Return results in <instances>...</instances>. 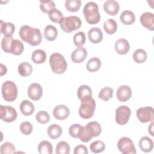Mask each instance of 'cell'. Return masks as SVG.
<instances>
[{
  "instance_id": "6da1fadb",
  "label": "cell",
  "mask_w": 154,
  "mask_h": 154,
  "mask_svg": "<svg viewBox=\"0 0 154 154\" xmlns=\"http://www.w3.org/2000/svg\"><path fill=\"white\" fill-rule=\"evenodd\" d=\"M19 35L22 40L32 46L38 45L42 40L41 31L28 25H23L19 30Z\"/></svg>"
},
{
  "instance_id": "7a4b0ae2",
  "label": "cell",
  "mask_w": 154,
  "mask_h": 154,
  "mask_svg": "<svg viewBox=\"0 0 154 154\" xmlns=\"http://www.w3.org/2000/svg\"><path fill=\"white\" fill-rule=\"evenodd\" d=\"M1 48L5 52L16 55H20L24 49L22 42L12 37H3L1 41Z\"/></svg>"
},
{
  "instance_id": "3957f363",
  "label": "cell",
  "mask_w": 154,
  "mask_h": 154,
  "mask_svg": "<svg viewBox=\"0 0 154 154\" xmlns=\"http://www.w3.org/2000/svg\"><path fill=\"white\" fill-rule=\"evenodd\" d=\"M83 14L89 24H96L100 21V15L99 12V7L94 2H88L85 5Z\"/></svg>"
},
{
  "instance_id": "277c9868",
  "label": "cell",
  "mask_w": 154,
  "mask_h": 154,
  "mask_svg": "<svg viewBox=\"0 0 154 154\" xmlns=\"http://www.w3.org/2000/svg\"><path fill=\"white\" fill-rule=\"evenodd\" d=\"M96 103L91 96L85 97L81 100V106L78 113L79 116L84 119H88L94 114Z\"/></svg>"
},
{
  "instance_id": "5b68a950",
  "label": "cell",
  "mask_w": 154,
  "mask_h": 154,
  "mask_svg": "<svg viewBox=\"0 0 154 154\" xmlns=\"http://www.w3.org/2000/svg\"><path fill=\"white\" fill-rule=\"evenodd\" d=\"M49 64L52 72L56 74H62L67 69V63L64 57L60 53H53L49 58Z\"/></svg>"
},
{
  "instance_id": "8992f818",
  "label": "cell",
  "mask_w": 154,
  "mask_h": 154,
  "mask_svg": "<svg viewBox=\"0 0 154 154\" xmlns=\"http://www.w3.org/2000/svg\"><path fill=\"white\" fill-rule=\"evenodd\" d=\"M82 24L81 19L76 16L64 17L60 22V27L66 32H71L78 29Z\"/></svg>"
},
{
  "instance_id": "52a82bcc",
  "label": "cell",
  "mask_w": 154,
  "mask_h": 154,
  "mask_svg": "<svg viewBox=\"0 0 154 154\" xmlns=\"http://www.w3.org/2000/svg\"><path fill=\"white\" fill-rule=\"evenodd\" d=\"M3 99L7 102H13L17 98V88L16 84L11 81H5L1 87Z\"/></svg>"
},
{
  "instance_id": "ba28073f",
  "label": "cell",
  "mask_w": 154,
  "mask_h": 154,
  "mask_svg": "<svg viewBox=\"0 0 154 154\" xmlns=\"http://www.w3.org/2000/svg\"><path fill=\"white\" fill-rule=\"evenodd\" d=\"M117 147L123 154H135L137 153L134 143L128 137L121 138L117 143Z\"/></svg>"
},
{
  "instance_id": "9c48e42d",
  "label": "cell",
  "mask_w": 154,
  "mask_h": 154,
  "mask_svg": "<svg viewBox=\"0 0 154 154\" xmlns=\"http://www.w3.org/2000/svg\"><path fill=\"white\" fill-rule=\"evenodd\" d=\"M131 114L130 108L125 105L118 107L116 111V121L120 125H124L128 123Z\"/></svg>"
},
{
  "instance_id": "30bf717a",
  "label": "cell",
  "mask_w": 154,
  "mask_h": 154,
  "mask_svg": "<svg viewBox=\"0 0 154 154\" xmlns=\"http://www.w3.org/2000/svg\"><path fill=\"white\" fill-rule=\"evenodd\" d=\"M17 116L16 109L10 106H0V117L4 122L10 123L14 122Z\"/></svg>"
},
{
  "instance_id": "8fae6325",
  "label": "cell",
  "mask_w": 154,
  "mask_h": 154,
  "mask_svg": "<svg viewBox=\"0 0 154 154\" xmlns=\"http://www.w3.org/2000/svg\"><path fill=\"white\" fill-rule=\"evenodd\" d=\"M154 109L151 106L141 107L137 111L136 115L141 123H147L153 120Z\"/></svg>"
},
{
  "instance_id": "7c38bea8",
  "label": "cell",
  "mask_w": 154,
  "mask_h": 154,
  "mask_svg": "<svg viewBox=\"0 0 154 154\" xmlns=\"http://www.w3.org/2000/svg\"><path fill=\"white\" fill-rule=\"evenodd\" d=\"M84 128L85 132L91 140L93 137H98L102 132L100 125L95 121L89 122L85 126H84Z\"/></svg>"
},
{
  "instance_id": "4fadbf2b",
  "label": "cell",
  "mask_w": 154,
  "mask_h": 154,
  "mask_svg": "<svg viewBox=\"0 0 154 154\" xmlns=\"http://www.w3.org/2000/svg\"><path fill=\"white\" fill-rule=\"evenodd\" d=\"M28 96L33 100H39L43 94V88L38 83H32L28 88Z\"/></svg>"
},
{
  "instance_id": "5bb4252c",
  "label": "cell",
  "mask_w": 154,
  "mask_h": 154,
  "mask_svg": "<svg viewBox=\"0 0 154 154\" xmlns=\"http://www.w3.org/2000/svg\"><path fill=\"white\" fill-rule=\"evenodd\" d=\"M141 24L147 29L154 30V15L152 13H143L140 18Z\"/></svg>"
},
{
  "instance_id": "9a60e30c",
  "label": "cell",
  "mask_w": 154,
  "mask_h": 154,
  "mask_svg": "<svg viewBox=\"0 0 154 154\" xmlns=\"http://www.w3.org/2000/svg\"><path fill=\"white\" fill-rule=\"evenodd\" d=\"M70 114L69 108L64 105H58L53 109L54 117L60 120H63L67 119Z\"/></svg>"
},
{
  "instance_id": "2e32d148",
  "label": "cell",
  "mask_w": 154,
  "mask_h": 154,
  "mask_svg": "<svg viewBox=\"0 0 154 154\" xmlns=\"http://www.w3.org/2000/svg\"><path fill=\"white\" fill-rule=\"evenodd\" d=\"M116 96L119 101L123 102H126L132 96V90L130 87L128 85H121L117 90Z\"/></svg>"
},
{
  "instance_id": "e0dca14e",
  "label": "cell",
  "mask_w": 154,
  "mask_h": 154,
  "mask_svg": "<svg viewBox=\"0 0 154 154\" xmlns=\"http://www.w3.org/2000/svg\"><path fill=\"white\" fill-rule=\"evenodd\" d=\"M87 56V51L84 47L80 46L75 49L71 54V60L73 63H80L84 61Z\"/></svg>"
},
{
  "instance_id": "ac0fdd59",
  "label": "cell",
  "mask_w": 154,
  "mask_h": 154,
  "mask_svg": "<svg viewBox=\"0 0 154 154\" xmlns=\"http://www.w3.org/2000/svg\"><path fill=\"white\" fill-rule=\"evenodd\" d=\"M104 11L111 16L116 15L120 8L119 4L114 0H108L105 1L103 5Z\"/></svg>"
},
{
  "instance_id": "d6986e66",
  "label": "cell",
  "mask_w": 154,
  "mask_h": 154,
  "mask_svg": "<svg viewBox=\"0 0 154 154\" xmlns=\"http://www.w3.org/2000/svg\"><path fill=\"white\" fill-rule=\"evenodd\" d=\"M130 48L128 41L123 38H119L114 44V49L116 52L120 55H125L128 53Z\"/></svg>"
},
{
  "instance_id": "ffe728a7",
  "label": "cell",
  "mask_w": 154,
  "mask_h": 154,
  "mask_svg": "<svg viewBox=\"0 0 154 154\" xmlns=\"http://www.w3.org/2000/svg\"><path fill=\"white\" fill-rule=\"evenodd\" d=\"M88 37L92 43H99L103 38V33L99 28L94 27L88 31Z\"/></svg>"
},
{
  "instance_id": "44dd1931",
  "label": "cell",
  "mask_w": 154,
  "mask_h": 154,
  "mask_svg": "<svg viewBox=\"0 0 154 154\" xmlns=\"http://www.w3.org/2000/svg\"><path fill=\"white\" fill-rule=\"evenodd\" d=\"M139 147L141 151L146 153L150 152L153 148V140L147 136L143 137L139 141Z\"/></svg>"
},
{
  "instance_id": "7402d4cb",
  "label": "cell",
  "mask_w": 154,
  "mask_h": 154,
  "mask_svg": "<svg viewBox=\"0 0 154 154\" xmlns=\"http://www.w3.org/2000/svg\"><path fill=\"white\" fill-rule=\"evenodd\" d=\"M35 107L32 102L28 100H23L20 105V111L21 113L25 116H31L34 111Z\"/></svg>"
},
{
  "instance_id": "603a6c76",
  "label": "cell",
  "mask_w": 154,
  "mask_h": 154,
  "mask_svg": "<svg viewBox=\"0 0 154 154\" xmlns=\"http://www.w3.org/2000/svg\"><path fill=\"white\" fill-rule=\"evenodd\" d=\"M15 31V26L11 22L1 20V32L5 37H12Z\"/></svg>"
},
{
  "instance_id": "cb8c5ba5",
  "label": "cell",
  "mask_w": 154,
  "mask_h": 154,
  "mask_svg": "<svg viewBox=\"0 0 154 154\" xmlns=\"http://www.w3.org/2000/svg\"><path fill=\"white\" fill-rule=\"evenodd\" d=\"M120 20L125 25H131L135 20V16L132 11L124 10L120 16Z\"/></svg>"
},
{
  "instance_id": "d4e9b609",
  "label": "cell",
  "mask_w": 154,
  "mask_h": 154,
  "mask_svg": "<svg viewBox=\"0 0 154 154\" xmlns=\"http://www.w3.org/2000/svg\"><path fill=\"white\" fill-rule=\"evenodd\" d=\"M47 133L49 137L52 139H57L62 134V129L61 126L57 124L50 125L47 129Z\"/></svg>"
},
{
  "instance_id": "484cf974",
  "label": "cell",
  "mask_w": 154,
  "mask_h": 154,
  "mask_svg": "<svg viewBox=\"0 0 154 154\" xmlns=\"http://www.w3.org/2000/svg\"><path fill=\"white\" fill-rule=\"evenodd\" d=\"M58 32L57 28L51 25H47L44 29V36L45 38L50 42L54 41L57 37Z\"/></svg>"
},
{
  "instance_id": "4316f807",
  "label": "cell",
  "mask_w": 154,
  "mask_h": 154,
  "mask_svg": "<svg viewBox=\"0 0 154 154\" xmlns=\"http://www.w3.org/2000/svg\"><path fill=\"white\" fill-rule=\"evenodd\" d=\"M31 59L32 61L35 64H42L46 61V54L42 49H37L32 52Z\"/></svg>"
},
{
  "instance_id": "83f0119b",
  "label": "cell",
  "mask_w": 154,
  "mask_h": 154,
  "mask_svg": "<svg viewBox=\"0 0 154 154\" xmlns=\"http://www.w3.org/2000/svg\"><path fill=\"white\" fill-rule=\"evenodd\" d=\"M103 28L108 34L112 35L117 29V23L113 19H108L104 22Z\"/></svg>"
},
{
  "instance_id": "f1b7e54d",
  "label": "cell",
  "mask_w": 154,
  "mask_h": 154,
  "mask_svg": "<svg viewBox=\"0 0 154 154\" xmlns=\"http://www.w3.org/2000/svg\"><path fill=\"white\" fill-rule=\"evenodd\" d=\"M101 66V61L99 58L93 57L90 58L87 64L86 68L88 71L91 72H94L97 71Z\"/></svg>"
},
{
  "instance_id": "f546056e",
  "label": "cell",
  "mask_w": 154,
  "mask_h": 154,
  "mask_svg": "<svg viewBox=\"0 0 154 154\" xmlns=\"http://www.w3.org/2000/svg\"><path fill=\"white\" fill-rule=\"evenodd\" d=\"M32 72V67L28 62L21 63L18 66V73L22 76H29Z\"/></svg>"
},
{
  "instance_id": "4dcf8cb0",
  "label": "cell",
  "mask_w": 154,
  "mask_h": 154,
  "mask_svg": "<svg viewBox=\"0 0 154 154\" xmlns=\"http://www.w3.org/2000/svg\"><path fill=\"white\" fill-rule=\"evenodd\" d=\"M38 152L40 154H51L52 153V146L46 140L41 141L38 146Z\"/></svg>"
},
{
  "instance_id": "1f68e13d",
  "label": "cell",
  "mask_w": 154,
  "mask_h": 154,
  "mask_svg": "<svg viewBox=\"0 0 154 154\" xmlns=\"http://www.w3.org/2000/svg\"><path fill=\"white\" fill-rule=\"evenodd\" d=\"M81 5L80 0H66L65 1V7L67 10L71 12H75L79 10Z\"/></svg>"
},
{
  "instance_id": "d6a6232c",
  "label": "cell",
  "mask_w": 154,
  "mask_h": 154,
  "mask_svg": "<svg viewBox=\"0 0 154 154\" xmlns=\"http://www.w3.org/2000/svg\"><path fill=\"white\" fill-rule=\"evenodd\" d=\"M147 57V53L144 50L142 49H138L134 52L132 58L137 63L141 64L146 60Z\"/></svg>"
},
{
  "instance_id": "836d02e7",
  "label": "cell",
  "mask_w": 154,
  "mask_h": 154,
  "mask_svg": "<svg viewBox=\"0 0 154 154\" xmlns=\"http://www.w3.org/2000/svg\"><path fill=\"white\" fill-rule=\"evenodd\" d=\"M77 96L79 99L80 100L87 96H92L91 89L88 85H82L78 88Z\"/></svg>"
},
{
  "instance_id": "e575fe53",
  "label": "cell",
  "mask_w": 154,
  "mask_h": 154,
  "mask_svg": "<svg viewBox=\"0 0 154 154\" xmlns=\"http://www.w3.org/2000/svg\"><path fill=\"white\" fill-rule=\"evenodd\" d=\"M90 149L93 153H99L102 152L105 150V145L103 141L97 140L93 141L90 144Z\"/></svg>"
},
{
  "instance_id": "d590c367",
  "label": "cell",
  "mask_w": 154,
  "mask_h": 154,
  "mask_svg": "<svg viewBox=\"0 0 154 154\" xmlns=\"http://www.w3.org/2000/svg\"><path fill=\"white\" fill-rule=\"evenodd\" d=\"M113 91L114 90L112 88L105 87L100 90L99 93V98L105 101H108L110 98L112 97Z\"/></svg>"
},
{
  "instance_id": "8d00e7d4",
  "label": "cell",
  "mask_w": 154,
  "mask_h": 154,
  "mask_svg": "<svg viewBox=\"0 0 154 154\" xmlns=\"http://www.w3.org/2000/svg\"><path fill=\"white\" fill-rule=\"evenodd\" d=\"M49 19L54 23H59L64 17L63 13L58 9L54 8L50 11L48 13Z\"/></svg>"
},
{
  "instance_id": "74e56055",
  "label": "cell",
  "mask_w": 154,
  "mask_h": 154,
  "mask_svg": "<svg viewBox=\"0 0 154 154\" xmlns=\"http://www.w3.org/2000/svg\"><path fill=\"white\" fill-rule=\"evenodd\" d=\"M57 154H69L70 153V146L64 141H60L56 146Z\"/></svg>"
},
{
  "instance_id": "f35d334b",
  "label": "cell",
  "mask_w": 154,
  "mask_h": 154,
  "mask_svg": "<svg viewBox=\"0 0 154 154\" xmlns=\"http://www.w3.org/2000/svg\"><path fill=\"white\" fill-rule=\"evenodd\" d=\"M40 8L42 11L45 13H49L50 11L55 8V4L53 1H40Z\"/></svg>"
},
{
  "instance_id": "ab89813d",
  "label": "cell",
  "mask_w": 154,
  "mask_h": 154,
  "mask_svg": "<svg viewBox=\"0 0 154 154\" xmlns=\"http://www.w3.org/2000/svg\"><path fill=\"white\" fill-rule=\"evenodd\" d=\"M73 43L75 46L80 47L84 45L85 42V35L84 32L79 31L76 33L73 36Z\"/></svg>"
},
{
  "instance_id": "60d3db41",
  "label": "cell",
  "mask_w": 154,
  "mask_h": 154,
  "mask_svg": "<svg viewBox=\"0 0 154 154\" xmlns=\"http://www.w3.org/2000/svg\"><path fill=\"white\" fill-rule=\"evenodd\" d=\"M15 152L14 146L10 142H5L1 146L0 152L2 154L13 153Z\"/></svg>"
},
{
  "instance_id": "b9f144b4",
  "label": "cell",
  "mask_w": 154,
  "mask_h": 154,
  "mask_svg": "<svg viewBox=\"0 0 154 154\" xmlns=\"http://www.w3.org/2000/svg\"><path fill=\"white\" fill-rule=\"evenodd\" d=\"M35 119L40 124H46L49 121L50 116L46 111H40L37 113Z\"/></svg>"
},
{
  "instance_id": "7bdbcfd3",
  "label": "cell",
  "mask_w": 154,
  "mask_h": 154,
  "mask_svg": "<svg viewBox=\"0 0 154 154\" xmlns=\"http://www.w3.org/2000/svg\"><path fill=\"white\" fill-rule=\"evenodd\" d=\"M32 125L29 122H23L20 125V131L24 135H30L32 132Z\"/></svg>"
},
{
  "instance_id": "ee69618b",
  "label": "cell",
  "mask_w": 154,
  "mask_h": 154,
  "mask_svg": "<svg viewBox=\"0 0 154 154\" xmlns=\"http://www.w3.org/2000/svg\"><path fill=\"white\" fill-rule=\"evenodd\" d=\"M82 126L79 124H73L71 125L69 129V132L71 137L76 138H78L80 130Z\"/></svg>"
},
{
  "instance_id": "f6af8a7d",
  "label": "cell",
  "mask_w": 154,
  "mask_h": 154,
  "mask_svg": "<svg viewBox=\"0 0 154 154\" xmlns=\"http://www.w3.org/2000/svg\"><path fill=\"white\" fill-rule=\"evenodd\" d=\"M88 153L87 148L85 146L79 144L76 146L73 151L74 154H87Z\"/></svg>"
},
{
  "instance_id": "bcb514c9",
  "label": "cell",
  "mask_w": 154,
  "mask_h": 154,
  "mask_svg": "<svg viewBox=\"0 0 154 154\" xmlns=\"http://www.w3.org/2000/svg\"><path fill=\"white\" fill-rule=\"evenodd\" d=\"M7 72V69L6 66L3 65L2 64H1V74H0V75L2 76V75L6 74Z\"/></svg>"
},
{
  "instance_id": "7dc6e473",
  "label": "cell",
  "mask_w": 154,
  "mask_h": 154,
  "mask_svg": "<svg viewBox=\"0 0 154 154\" xmlns=\"http://www.w3.org/2000/svg\"><path fill=\"white\" fill-rule=\"evenodd\" d=\"M153 122L152 121V123L149 126V128H148V131H149V133L152 135V136H153Z\"/></svg>"
}]
</instances>
